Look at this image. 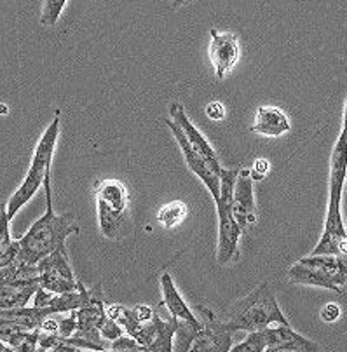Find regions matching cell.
Instances as JSON below:
<instances>
[{"label":"cell","mask_w":347,"mask_h":352,"mask_svg":"<svg viewBox=\"0 0 347 352\" xmlns=\"http://www.w3.org/2000/svg\"><path fill=\"white\" fill-rule=\"evenodd\" d=\"M189 2H192V0H171V6L173 9H180L183 8V6H187Z\"/></svg>","instance_id":"obj_32"},{"label":"cell","mask_w":347,"mask_h":352,"mask_svg":"<svg viewBox=\"0 0 347 352\" xmlns=\"http://www.w3.org/2000/svg\"><path fill=\"white\" fill-rule=\"evenodd\" d=\"M347 180V126L340 128V135L330 155L328 208L322 239L311 255H347V230L342 217L344 185Z\"/></svg>","instance_id":"obj_2"},{"label":"cell","mask_w":347,"mask_h":352,"mask_svg":"<svg viewBox=\"0 0 347 352\" xmlns=\"http://www.w3.org/2000/svg\"><path fill=\"white\" fill-rule=\"evenodd\" d=\"M232 214L243 232H246L248 227L257 223V204H255L253 178H251L250 169H239L235 176Z\"/></svg>","instance_id":"obj_12"},{"label":"cell","mask_w":347,"mask_h":352,"mask_svg":"<svg viewBox=\"0 0 347 352\" xmlns=\"http://www.w3.org/2000/svg\"><path fill=\"white\" fill-rule=\"evenodd\" d=\"M209 61L215 68V77L224 79L225 75L238 65L241 58V45L238 37L231 32H222L217 28L209 30Z\"/></svg>","instance_id":"obj_11"},{"label":"cell","mask_w":347,"mask_h":352,"mask_svg":"<svg viewBox=\"0 0 347 352\" xmlns=\"http://www.w3.org/2000/svg\"><path fill=\"white\" fill-rule=\"evenodd\" d=\"M68 0H44V8H42L41 23L44 27H54L63 12L65 6Z\"/></svg>","instance_id":"obj_22"},{"label":"cell","mask_w":347,"mask_h":352,"mask_svg":"<svg viewBox=\"0 0 347 352\" xmlns=\"http://www.w3.org/2000/svg\"><path fill=\"white\" fill-rule=\"evenodd\" d=\"M342 126H347V96L344 100V112H342Z\"/></svg>","instance_id":"obj_33"},{"label":"cell","mask_w":347,"mask_h":352,"mask_svg":"<svg viewBox=\"0 0 347 352\" xmlns=\"http://www.w3.org/2000/svg\"><path fill=\"white\" fill-rule=\"evenodd\" d=\"M291 129L290 119L277 107H260L255 113L251 133L262 136H281Z\"/></svg>","instance_id":"obj_16"},{"label":"cell","mask_w":347,"mask_h":352,"mask_svg":"<svg viewBox=\"0 0 347 352\" xmlns=\"http://www.w3.org/2000/svg\"><path fill=\"white\" fill-rule=\"evenodd\" d=\"M264 352H297L293 349H286V347H265Z\"/></svg>","instance_id":"obj_31"},{"label":"cell","mask_w":347,"mask_h":352,"mask_svg":"<svg viewBox=\"0 0 347 352\" xmlns=\"http://www.w3.org/2000/svg\"><path fill=\"white\" fill-rule=\"evenodd\" d=\"M206 117L213 122H220L225 119V107L220 102H209L204 109Z\"/></svg>","instance_id":"obj_28"},{"label":"cell","mask_w":347,"mask_h":352,"mask_svg":"<svg viewBox=\"0 0 347 352\" xmlns=\"http://www.w3.org/2000/svg\"><path fill=\"white\" fill-rule=\"evenodd\" d=\"M37 270L39 286L44 288L45 292L54 293V295L78 292V288L83 286V281L75 278L65 246L58 248L56 251H52L51 255L42 258L37 263Z\"/></svg>","instance_id":"obj_9"},{"label":"cell","mask_w":347,"mask_h":352,"mask_svg":"<svg viewBox=\"0 0 347 352\" xmlns=\"http://www.w3.org/2000/svg\"><path fill=\"white\" fill-rule=\"evenodd\" d=\"M169 116H171L173 122H175L176 126L182 129V133L185 135L187 142L191 143L192 148H194L196 152H199V154H201L206 161L211 162L215 168H222L220 161H218L217 152H215V148L211 146V143H209L208 140L204 138V135H202V133L196 128L194 124L191 122V119L187 117L185 109H183L180 103L173 102L171 105H169Z\"/></svg>","instance_id":"obj_13"},{"label":"cell","mask_w":347,"mask_h":352,"mask_svg":"<svg viewBox=\"0 0 347 352\" xmlns=\"http://www.w3.org/2000/svg\"><path fill=\"white\" fill-rule=\"evenodd\" d=\"M60 113H56V117H54V119L51 120V124L45 128L41 140H39L37 146H35L34 157H32L30 168L26 171L25 180H23V184L18 187V190L11 195V199H9L8 204H6L9 220H12L23 206H26V204L30 203L32 197L37 194L39 188L44 184L45 173L51 169L52 155H54V150H56L58 136H60Z\"/></svg>","instance_id":"obj_4"},{"label":"cell","mask_w":347,"mask_h":352,"mask_svg":"<svg viewBox=\"0 0 347 352\" xmlns=\"http://www.w3.org/2000/svg\"><path fill=\"white\" fill-rule=\"evenodd\" d=\"M340 316H342V309L337 304H326L323 305L322 311H319V318L325 322H335L339 321Z\"/></svg>","instance_id":"obj_29"},{"label":"cell","mask_w":347,"mask_h":352,"mask_svg":"<svg viewBox=\"0 0 347 352\" xmlns=\"http://www.w3.org/2000/svg\"><path fill=\"white\" fill-rule=\"evenodd\" d=\"M161 293H162V304H165L166 311L176 319H183V321L198 322L194 311H192L180 292L176 289L175 281H173L171 274L162 272L161 274Z\"/></svg>","instance_id":"obj_17"},{"label":"cell","mask_w":347,"mask_h":352,"mask_svg":"<svg viewBox=\"0 0 347 352\" xmlns=\"http://www.w3.org/2000/svg\"><path fill=\"white\" fill-rule=\"evenodd\" d=\"M269 169H271V164H269V161H267V159H257V161H255V164H253V168L250 169L253 182L255 180H264L265 175L269 173Z\"/></svg>","instance_id":"obj_30"},{"label":"cell","mask_w":347,"mask_h":352,"mask_svg":"<svg viewBox=\"0 0 347 352\" xmlns=\"http://www.w3.org/2000/svg\"><path fill=\"white\" fill-rule=\"evenodd\" d=\"M45 211L37 218L28 232L18 241H14L16 255L14 262L37 265L42 258L51 255L52 251L65 246L72 234L78 232V221L74 213L56 214L52 210V190H51V169L45 173L44 178Z\"/></svg>","instance_id":"obj_1"},{"label":"cell","mask_w":347,"mask_h":352,"mask_svg":"<svg viewBox=\"0 0 347 352\" xmlns=\"http://www.w3.org/2000/svg\"><path fill=\"white\" fill-rule=\"evenodd\" d=\"M110 345H112L110 351L114 352H149V349L143 347L142 344H138V342H136L135 338H131L129 335H123V337L114 340Z\"/></svg>","instance_id":"obj_25"},{"label":"cell","mask_w":347,"mask_h":352,"mask_svg":"<svg viewBox=\"0 0 347 352\" xmlns=\"http://www.w3.org/2000/svg\"><path fill=\"white\" fill-rule=\"evenodd\" d=\"M267 347H286L297 352H319L316 342L291 328V324H273L262 330Z\"/></svg>","instance_id":"obj_14"},{"label":"cell","mask_w":347,"mask_h":352,"mask_svg":"<svg viewBox=\"0 0 347 352\" xmlns=\"http://www.w3.org/2000/svg\"><path fill=\"white\" fill-rule=\"evenodd\" d=\"M14 352H37L39 349V330H25L9 345Z\"/></svg>","instance_id":"obj_23"},{"label":"cell","mask_w":347,"mask_h":352,"mask_svg":"<svg viewBox=\"0 0 347 352\" xmlns=\"http://www.w3.org/2000/svg\"><path fill=\"white\" fill-rule=\"evenodd\" d=\"M165 124L169 128L171 135L175 136L176 143H178L180 150H182L183 159L187 162V168L191 169L196 176H198L199 180L204 184V187L208 188V192L211 194L213 201H217L218 195H220V171L222 168H215L211 162L206 161L199 152H196L194 148L191 146V143L187 142L185 135L182 133V129L173 122L171 119L165 120Z\"/></svg>","instance_id":"obj_10"},{"label":"cell","mask_w":347,"mask_h":352,"mask_svg":"<svg viewBox=\"0 0 347 352\" xmlns=\"http://www.w3.org/2000/svg\"><path fill=\"white\" fill-rule=\"evenodd\" d=\"M100 333H101V338H103V340L114 342V340H117V338L123 337L124 330L119 322H116L114 319H110L109 316H107V319H105L103 324H101Z\"/></svg>","instance_id":"obj_27"},{"label":"cell","mask_w":347,"mask_h":352,"mask_svg":"<svg viewBox=\"0 0 347 352\" xmlns=\"http://www.w3.org/2000/svg\"><path fill=\"white\" fill-rule=\"evenodd\" d=\"M105 302L101 296L100 286L93 289H83V302L75 311H72L75 318V331L72 337L61 338L67 344L75 345L86 351H107V344L101 338V324L107 319Z\"/></svg>","instance_id":"obj_6"},{"label":"cell","mask_w":347,"mask_h":352,"mask_svg":"<svg viewBox=\"0 0 347 352\" xmlns=\"http://www.w3.org/2000/svg\"><path fill=\"white\" fill-rule=\"evenodd\" d=\"M9 225H11V220L8 218V208L2 203L0 204V269L14 262L16 248L14 241L11 239Z\"/></svg>","instance_id":"obj_20"},{"label":"cell","mask_w":347,"mask_h":352,"mask_svg":"<svg viewBox=\"0 0 347 352\" xmlns=\"http://www.w3.org/2000/svg\"><path fill=\"white\" fill-rule=\"evenodd\" d=\"M39 285L30 286H0V311L26 307Z\"/></svg>","instance_id":"obj_19"},{"label":"cell","mask_w":347,"mask_h":352,"mask_svg":"<svg viewBox=\"0 0 347 352\" xmlns=\"http://www.w3.org/2000/svg\"><path fill=\"white\" fill-rule=\"evenodd\" d=\"M300 260L319 270L335 288L344 292L347 285V255H309Z\"/></svg>","instance_id":"obj_15"},{"label":"cell","mask_w":347,"mask_h":352,"mask_svg":"<svg viewBox=\"0 0 347 352\" xmlns=\"http://www.w3.org/2000/svg\"><path fill=\"white\" fill-rule=\"evenodd\" d=\"M265 347L267 345H265L262 331H255V333H248V337L241 344L232 345L229 352H264Z\"/></svg>","instance_id":"obj_24"},{"label":"cell","mask_w":347,"mask_h":352,"mask_svg":"<svg viewBox=\"0 0 347 352\" xmlns=\"http://www.w3.org/2000/svg\"><path fill=\"white\" fill-rule=\"evenodd\" d=\"M98 227L101 236L119 241L127 234L129 192L119 180H105L96 187Z\"/></svg>","instance_id":"obj_5"},{"label":"cell","mask_w":347,"mask_h":352,"mask_svg":"<svg viewBox=\"0 0 347 352\" xmlns=\"http://www.w3.org/2000/svg\"><path fill=\"white\" fill-rule=\"evenodd\" d=\"M224 324L232 333L234 331L255 333L273 324H290V321L281 311L276 293L269 283H260L253 292L232 305Z\"/></svg>","instance_id":"obj_3"},{"label":"cell","mask_w":347,"mask_h":352,"mask_svg":"<svg viewBox=\"0 0 347 352\" xmlns=\"http://www.w3.org/2000/svg\"><path fill=\"white\" fill-rule=\"evenodd\" d=\"M21 331H25V328L16 322L9 321L6 318H0V342H4L6 345H11V342L18 337Z\"/></svg>","instance_id":"obj_26"},{"label":"cell","mask_w":347,"mask_h":352,"mask_svg":"<svg viewBox=\"0 0 347 352\" xmlns=\"http://www.w3.org/2000/svg\"><path fill=\"white\" fill-rule=\"evenodd\" d=\"M239 169H225L220 171V195L215 201L218 214V250L217 260L220 265L238 262L241 256L239 239H241V227L232 214V194H234L235 176Z\"/></svg>","instance_id":"obj_7"},{"label":"cell","mask_w":347,"mask_h":352,"mask_svg":"<svg viewBox=\"0 0 347 352\" xmlns=\"http://www.w3.org/2000/svg\"><path fill=\"white\" fill-rule=\"evenodd\" d=\"M288 281L293 283V285H302V286H316V288L330 289V292L342 293L339 288L333 286V283L328 278H325L317 269H314L313 265H307L302 260H299L297 263L288 269Z\"/></svg>","instance_id":"obj_18"},{"label":"cell","mask_w":347,"mask_h":352,"mask_svg":"<svg viewBox=\"0 0 347 352\" xmlns=\"http://www.w3.org/2000/svg\"><path fill=\"white\" fill-rule=\"evenodd\" d=\"M187 213H189V210H187L185 203H182V201H173V203L166 204V206H162L161 210H159V213H157V221H159V225H162L165 229H175L176 225H180L185 220Z\"/></svg>","instance_id":"obj_21"},{"label":"cell","mask_w":347,"mask_h":352,"mask_svg":"<svg viewBox=\"0 0 347 352\" xmlns=\"http://www.w3.org/2000/svg\"><path fill=\"white\" fill-rule=\"evenodd\" d=\"M196 318L199 326L192 333L191 342L185 352H229L232 347V331L227 330L220 318H218L208 305H196Z\"/></svg>","instance_id":"obj_8"}]
</instances>
